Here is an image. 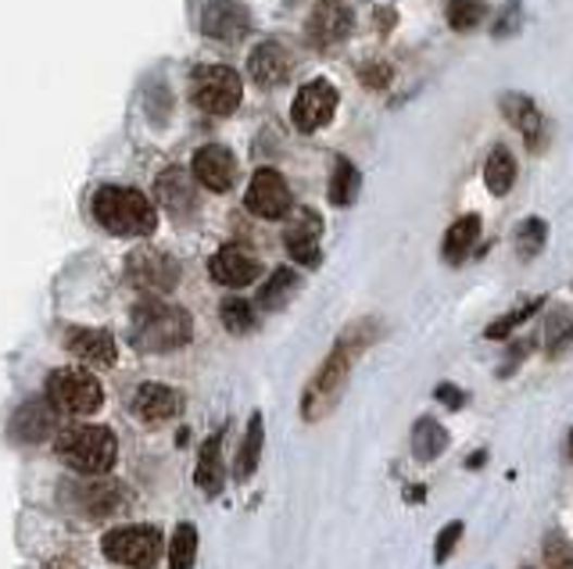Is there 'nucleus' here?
<instances>
[{
    "instance_id": "f257e3e1",
    "label": "nucleus",
    "mask_w": 573,
    "mask_h": 569,
    "mask_svg": "<svg viewBox=\"0 0 573 569\" xmlns=\"http://www.w3.org/2000/svg\"><path fill=\"white\" fill-rule=\"evenodd\" d=\"M376 337H381V323H376V319H359V323H351L334 341L331 355L323 358L320 369H315L309 380V387L301 394V416L309 419V423H320L323 416L334 412V405L340 401V394H345L348 380H351V369H356V362Z\"/></svg>"
},
{
    "instance_id": "f03ea898",
    "label": "nucleus",
    "mask_w": 573,
    "mask_h": 569,
    "mask_svg": "<svg viewBox=\"0 0 573 569\" xmlns=\"http://www.w3.org/2000/svg\"><path fill=\"white\" fill-rule=\"evenodd\" d=\"M190 337H194L190 312H183L176 305L151 298L137 305V312H133V330H129L133 348L151 355H169V351H179L183 344H190Z\"/></svg>"
},
{
    "instance_id": "7ed1b4c3",
    "label": "nucleus",
    "mask_w": 573,
    "mask_h": 569,
    "mask_svg": "<svg viewBox=\"0 0 573 569\" xmlns=\"http://www.w3.org/2000/svg\"><path fill=\"white\" fill-rule=\"evenodd\" d=\"M94 219L112 237H148L158 226V212L148 194L133 187H101L94 194Z\"/></svg>"
},
{
    "instance_id": "20e7f679",
    "label": "nucleus",
    "mask_w": 573,
    "mask_h": 569,
    "mask_svg": "<svg viewBox=\"0 0 573 569\" xmlns=\"http://www.w3.org/2000/svg\"><path fill=\"white\" fill-rule=\"evenodd\" d=\"M54 448L79 477H104L119 459V441L108 426H68L58 434Z\"/></svg>"
},
{
    "instance_id": "39448f33",
    "label": "nucleus",
    "mask_w": 573,
    "mask_h": 569,
    "mask_svg": "<svg viewBox=\"0 0 573 569\" xmlns=\"http://www.w3.org/2000/svg\"><path fill=\"white\" fill-rule=\"evenodd\" d=\"M47 401H51L61 416H94L104 405L101 380L87 369H54L47 376Z\"/></svg>"
},
{
    "instance_id": "423d86ee",
    "label": "nucleus",
    "mask_w": 573,
    "mask_h": 569,
    "mask_svg": "<svg viewBox=\"0 0 573 569\" xmlns=\"http://www.w3.org/2000/svg\"><path fill=\"white\" fill-rule=\"evenodd\" d=\"M104 555L119 566H129V569H151L158 559H162L165 544L162 534L154 527H115L108 530L104 541H101Z\"/></svg>"
},
{
    "instance_id": "0eeeda50",
    "label": "nucleus",
    "mask_w": 573,
    "mask_h": 569,
    "mask_svg": "<svg viewBox=\"0 0 573 569\" xmlns=\"http://www.w3.org/2000/svg\"><path fill=\"white\" fill-rule=\"evenodd\" d=\"M244 97V83L234 69L226 65H209L194 72V101L209 115H229Z\"/></svg>"
},
{
    "instance_id": "6e6552de",
    "label": "nucleus",
    "mask_w": 573,
    "mask_h": 569,
    "mask_svg": "<svg viewBox=\"0 0 573 569\" xmlns=\"http://www.w3.org/2000/svg\"><path fill=\"white\" fill-rule=\"evenodd\" d=\"M126 276L137 290L144 294H169L179 283V262L173 255L154 251V247H137L126 258Z\"/></svg>"
},
{
    "instance_id": "1a4fd4ad",
    "label": "nucleus",
    "mask_w": 573,
    "mask_h": 569,
    "mask_svg": "<svg viewBox=\"0 0 573 569\" xmlns=\"http://www.w3.org/2000/svg\"><path fill=\"white\" fill-rule=\"evenodd\" d=\"M244 205H248V212L259 219H284L290 212V205H295V197H290L287 180L279 176L276 169H259L248 183Z\"/></svg>"
},
{
    "instance_id": "9d476101",
    "label": "nucleus",
    "mask_w": 573,
    "mask_h": 569,
    "mask_svg": "<svg viewBox=\"0 0 573 569\" xmlns=\"http://www.w3.org/2000/svg\"><path fill=\"white\" fill-rule=\"evenodd\" d=\"M72 509H76L79 516H90V519H104V516H115L122 509V487L119 484H108V480H97V477H87L79 480V484H65L61 487Z\"/></svg>"
},
{
    "instance_id": "9b49d317",
    "label": "nucleus",
    "mask_w": 573,
    "mask_h": 569,
    "mask_svg": "<svg viewBox=\"0 0 573 569\" xmlns=\"http://www.w3.org/2000/svg\"><path fill=\"white\" fill-rule=\"evenodd\" d=\"M334 111H337V90L326 79H312L298 90L290 119H295L301 133H315L334 119Z\"/></svg>"
},
{
    "instance_id": "f8f14e48",
    "label": "nucleus",
    "mask_w": 573,
    "mask_h": 569,
    "mask_svg": "<svg viewBox=\"0 0 573 569\" xmlns=\"http://www.w3.org/2000/svg\"><path fill=\"white\" fill-rule=\"evenodd\" d=\"M320 237H323V219L312 212V208H298L295 219L287 222L284 244L295 262L315 269L320 265Z\"/></svg>"
},
{
    "instance_id": "ddd939ff",
    "label": "nucleus",
    "mask_w": 573,
    "mask_h": 569,
    "mask_svg": "<svg viewBox=\"0 0 573 569\" xmlns=\"http://www.w3.org/2000/svg\"><path fill=\"white\" fill-rule=\"evenodd\" d=\"M194 180L201 183V187H209L215 194H223L234 187V180H237V158L229 154V147L223 144H209V147H201L198 154H194Z\"/></svg>"
},
{
    "instance_id": "4468645a",
    "label": "nucleus",
    "mask_w": 573,
    "mask_h": 569,
    "mask_svg": "<svg viewBox=\"0 0 573 569\" xmlns=\"http://www.w3.org/2000/svg\"><path fill=\"white\" fill-rule=\"evenodd\" d=\"M58 419L61 412L47 398H29L11 416V434H15V441H26V444L47 441L51 434H58Z\"/></svg>"
},
{
    "instance_id": "2eb2a0df",
    "label": "nucleus",
    "mask_w": 573,
    "mask_h": 569,
    "mask_svg": "<svg viewBox=\"0 0 573 569\" xmlns=\"http://www.w3.org/2000/svg\"><path fill=\"white\" fill-rule=\"evenodd\" d=\"M201 29L204 36H215V40H240L251 29V18L237 0H212L201 11Z\"/></svg>"
},
{
    "instance_id": "dca6fc26",
    "label": "nucleus",
    "mask_w": 573,
    "mask_h": 569,
    "mask_svg": "<svg viewBox=\"0 0 573 569\" xmlns=\"http://www.w3.org/2000/svg\"><path fill=\"white\" fill-rule=\"evenodd\" d=\"M209 272L215 283H223V287H248V283L259 280V258L248 255L244 247H223V251H215V258L209 262Z\"/></svg>"
},
{
    "instance_id": "f3484780",
    "label": "nucleus",
    "mask_w": 573,
    "mask_h": 569,
    "mask_svg": "<svg viewBox=\"0 0 573 569\" xmlns=\"http://www.w3.org/2000/svg\"><path fill=\"white\" fill-rule=\"evenodd\" d=\"M179 408H183V398L173 387H165V383H144V387H137V394H133V412H137V419H144V423H165V419H173Z\"/></svg>"
},
{
    "instance_id": "a211bd4d",
    "label": "nucleus",
    "mask_w": 573,
    "mask_h": 569,
    "mask_svg": "<svg viewBox=\"0 0 573 569\" xmlns=\"http://www.w3.org/2000/svg\"><path fill=\"white\" fill-rule=\"evenodd\" d=\"M348 29H351V11L345 4H337V0H326L309 18V40L315 47H331L337 40H345Z\"/></svg>"
},
{
    "instance_id": "6ab92c4d",
    "label": "nucleus",
    "mask_w": 573,
    "mask_h": 569,
    "mask_svg": "<svg viewBox=\"0 0 573 569\" xmlns=\"http://www.w3.org/2000/svg\"><path fill=\"white\" fill-rule=\"evenodd\" d=\"M65 348L72 355H79L83 362H94V366H112L115 362V337L104 330H68L65 333Z\"/></svg>"
},
{
    "instance_id": "aec40b11",
    "label": "nucleus",
    "mask_w": 573,
    "mask_h": 569,
    "mask_svg": "<svg viewBox=\"0 0 573 569\" xmlns=\"http://www.w3.org/2000/svg\"><path fill=\"white\" fill-rule=\"evenodd\" d=\"M158 201H162L169 212H173L176 219L179 215H190L194 205H198V194H194V183L183 169H165L162 176H158Z\"/></svg>"
},
{
    "instance_id": "412c9836",
    "label": "nucleus",
    "mask_w": 573,
    "mask_h": 569,
    "mask_svg": "<svg viewBox=\"0 0 573 569\" xmlns=\"http://www.w3.org/2000/svg\"><path fill=\"white\" fill-rule=\"evenodd\" d=\"M248 72L254 83L262 86H279L290 76V54L279 44H259L248 61Z\"/></svg>"
},
{
    "instance_id": "4be33fe9",
    "label": "nucleus",
    "mask_w": 573,
    "mask_h": 569,
    "mask_svg": "<svg viewBox=\"0 0 573 569\" xmlns=\"http://www.w3.org/2000/svg\"><path fill=\"white\" fill-rule=\"evenodd\" d=\"M194 484L209 494V498H215V494L223 491V484H226V473H223V434H212L209 441L201 444L198 469H194Z\"/></svg>"
},
{
    "instance_id": "5701e85b",
    "label": "nucleus",
    "mask_w": 573,
    "mask_h": 569,
    "mask_svg": "<svg viewBox=\"0 0 573 569\" xmlns=\"http://www.w3.org/2000/svg\"><path fill=\"white\" fill-rule=\"evenodd\" d=\"M502 111H506V119L513 122V126L523 133V140H527V147L534 151V147H541V111L538 104L531 101V97H523V94H506L502 97Z\"/></svg>"
},
{
    "instance_id": "b1692460",
    "label": "nucleus",
    "mask_w": 573,
    "mask_h": 569,
    "mask_svg": "<svg viewBox=\"0 0 573 569\" xmlns=\"http://www.w3.org/2000/svg\"><path fill=\"white\" fill-rule=\"evenodd\" d=\"M481 237V219L477 215H462L448 226L445 240H441V258L448 265H462L466 255L473 251V244Z\"/></svg>"
},
{
    "instance_id": "393cba45",
    "label": "nucleus",
    "mask_w": 573,
    "mask_h": 569,
    "mask_svg": "<svg viewBox=\"0 0 573 569\" xmlns=\"http://www.w3.org/2000/svg\"><path fill=\"white\" fill-rule=\"evenodd\" d=\"M262 412H254L248 419V430H244V441H240V452H237V462H234V480L244 484V480L254 477V469L262 462Z\"/></svg>"
},
{
    "instance_id": "a878e982",
    "label": "nucleus",
    "mask_w": 573,
    "mask_h": 569,
    "mask_svg": "<svg viewBox=\"0 0 573 569\" xmlns=\"http://www.w3.org/2000/svg\"><path fill=\"white\" fill-rule=\"evenodd\" d=\"M484 183H487V190H491L495 197H506L509 190H513V183H516V158H513V151H509V147H495V151L487 154Z\"/></svg>"
},
{
    "instance_id": "bb28decb",
    "label": "nucleus",
    "mask_w": 573,
    "mask_h": 569,
    "mask_svg": "<svg viewBox=\"0 0 573 569\" xmlns=\"http://www.w3.org/2000/svg\"><path fill=\"white\" fill-rule=\"evenodd\" d=\"M445 448H448L445 426L437 423V419L423 416L420 423H416V430H412V452H416V459H420V462H434Z\"/></svg>"
},
{
    "instance_id": "cd10ccee",
    "label": "nucleus",
    "mask_w": 573,
    "mask_h": 569,
    "mask_svg": "<svg viewBox=\"0 0 573 569\" xmlns=\"http://www.w3.org/2000/svg\"><path fill=\"white\" fill-rule=\"evenodd\" d=\"M295 290H298V272L295 269H276L270 283L259 290V308L262 312H279L290 298H295Z\"/></svg>"
},
{
    "instance_id": "c85d7f7f",
    "label": "nucleus",
    "mask_w": 573,
    "mask_h": 569,
    "mask_svg": "<svg viewBox=\"0 0 573 569\" xmlns=\"http://www.w3.org/2000/svg\"><path fill=\"white\" fill-rule=\"evenodd\" d=\"M359 187H362L359 169L351 165L348 158H337V162H334V176H331V205L348 208L359 197Z\"/></svg>"
},
{
    "instance_id": "c756f323",
    "label": "nucleus",
    "mask_w": 573,
    "mask_h": 569,
    "mask_svg": "<svg viewBox=\"0 0 573 569\" xmlns=\"http://www.w3.org/2000/svg\"><path fill=\"white\" fill-rule=\"evenodd\" d=\"M194 562H198V530L179 523L169 544V569H194Z\"/></svg>"
},
{
    "instance_id": "7c9ffc66",
    "label": "nucleus",
    "mask_w": 573,
    "mask_h": 569,
    "mask_svg": "<svg viewBox=\"0 0 573 569\" xmlns=\"http://www.w3.org/2000/svg\"><path fill=\"white\" fill-rule=\"evenodd\" d=\"M219 316H223V326L229 333H251L254 326H259V316H254V305H248L244 298H226L223 308H219Z\"/></svg>"
},
{
    "instance_id": "2f4dec72",
    "label": "nucleus",
    "mask_w": 573,
    "mask_h": 569,
    "mask_svg": "<svg viewBox=\"0 0 573 569\" xmlns=\"http://www.w3.org/2000/svg\"><path fill=\"white\" fill-rule=\"evenodd\" d=\"M545 240H548L545 219H523V222H520V230H516V255H520V258L541 255Z\"/></svg>"
},
{
    "instance_id": "473e14b6",
    "label": "nucleus",
    "mask_w": 573,
    "mask_h": 569,
    "mask_svg": "<svg viewBox=\"0 0 573 569\" xmlns=\"http://www.w3.org/2000/svg\"><path fill=\"white\" fill-rule=\"evenodd\" d=\"M484 4L481 0H448V26H452L456 33H470L481 26L484 18Z\"/></svg>"
},
{
    "instance_id": "72a5a7b5",
    "label": "nucleus",
    "mask_w": 573,
    "mask_h": 569,
    "mask_svg": "<svg viewBox=\"0 0 573 569\" xmlns=\"http://www.w3.org/2000/svg\"><path fill=\"white\" fill-rule=\"evenodd\" d=\"M570 341H573V316H570V312L548 316V323H545V344H548V351L559 355Z\"/></svg>"
},
{
    "instance_id": "f704fd0d",
    "label": "nucleus",
    "mask_w": 573,
    "mask_h": 569,
    "mask_svg": "<svg viewBox=\"0 0 573 569\" xmlns=\"http://www.w3.org/2000/svg\"><path fill=\"white\" fill-rule=\"evenodd\" d=\"M538 308H541V298H538V301H531V305H523L520 312H509V316H502V319H498V323L487 326V337H491V341H502L509 330H516V326L523 323V319L534 316V312H538Z\"/></svg>"
},
{
    "instance_id": "c9c22d12",
    "label": "nucleus",
    "mask_w": 573,
    "mask_h": 569,
    "mask_svg": "<svg viewBox=\"0 0 573 569\" xmlns=\"http://www.w3.org/2000/svg\"><path fill=\"white\" fill-rule=\"evenodd\" d=\"M462 537V523H448L441 534H437V548H434V562H448V555L456 552V544Z\"/></svg>"
},
{
    "instance_id": "e433bc0d",
    "label": "nucleus",
    "mask_w": 573,
    "mask_h": 569,
    "mask_svg": "<svg viewBox=\"0 0 573 569\" xmlns=\"http://www.w3.org/2000/svg\"><path fill=\"white\" fill-rule=\"evenodd\" d=\"M434 398L441 401V405H448V408H462V405H466V394H462L456 383H437Z\"/></svg>"
},
{
    "instance_id": "4c0bfd02",
    "label": "nucleus",
    "mask_w": 573,
    "mask_h": 569,
    "mask_svg": "<svg viewBox=\"0 0 573 569\" xmlns=\"http://www.w3.org/2000/svg\"><path fill=\"white\" fill-rule=\"evenodd\" d=\"M566 548H570V544H563V555H559V552H548V559H552L556 569H573V552H566Z\"/></svg>"
},
{
    "instance_id": "58836bf2",
    "label": "nucleus",
    "mask_w": 573,
    "mask_h": 569,
    "mask_svg": "<svg viewBox=\"0 0 573 569\" xmlns=\"http://www.w3.org/2000/svg\"><path fill=\"white\" fill-rule=\"evenodd\" d=\"M43 569H83L79 562H72V559H54L51 566H43Z\"/></svg>"
},
{
    "instance_id": "ea45409f",
    "label": "nucleus",
    "mask_w": 573,
    "mask_h": 569,
    "mask_svg": "<svg viewBox=\"0 0 573 569\" xmlns=\"http://www.w3.org/2000/svg\"><path fill=\"white\" fill-rule=\"evenodd\" d=\"M484 459H487V455L481 452V455H470V469H477V466H484Z\"/></svg>"
},
{
    "instance_id": "a19ab883",
    "label": "nucleus",
    "mask_w": 573,
    "mask_h": 569,
    "mask_svg": "<svg viewBox=\"0 0 573 569\" xmlns=\"http://www.w3.org/2000/svg\"><path fill=\"white\" fill-rule=\"evenodd\" d=\"M566 462H573V430L566 434Z\"/></svg>"
}]
</instances>
